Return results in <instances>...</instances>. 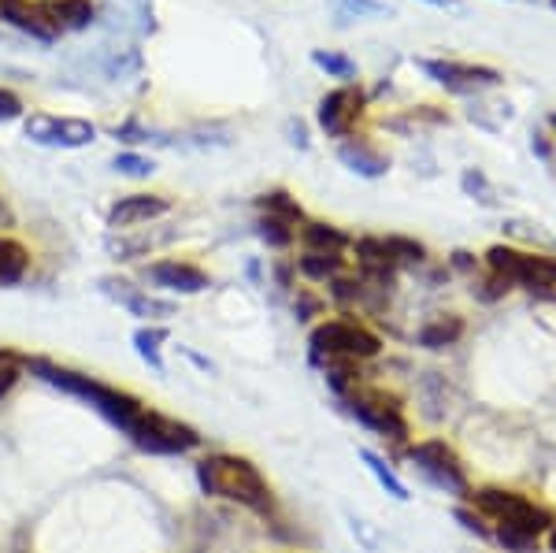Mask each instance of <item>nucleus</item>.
I'll return each instance as SVG.
<instances>
[{
	"mask_svg": "<svg viewBox=\"0 0 556 553\" xmlns=\"http://www.w3.org/2000/svg\"><path fill=\"white\" fill-rule=\"evenodd\" d=\"M26 376H34L38 382H45V387L60 390V394L93 405L97 413H101L112 427H119L123 435L130 431V424L138 420L141 409H146V401H141L138 394H130V390L112 387V382H101V379L86 376V372L64 368V364L49 361V356H26Z\"/></svg>",
	"mask_w": 556,
	"mask_h": 553,
	"instance_id": "nucleus-1",
	"label": "nucleus"
},
{
	"mask_svg": "<svg viewBox=\"0 0 556 553\" xmlns=\"http://www.w3.org/2000/svg\"><path fill=\"white\" fill-rule=\"evenodd\" d=\"M197 483H201V494L215 498V502L241 505V510L256 516L275 513L271 483L253 461L238 457V453H208V457H201L197 461Z\"/></svg>",
	"mask_w": 556,
	"mask_h": 553,
	"instance_id": "nucleus-2",
	"label": "nucleus"
},
{
	"mask_svg": "<svg viewBox=\"0 0 556 553\" xmlns=\"http://www.w3.org/2000/svg\"><path fill=\"white\" fill-rule=\"evenodd\" d=\"M382 353V338L371 331L367 324L353 316V312H342L334 319H323V324L312 327L308 335V361L316 368H327L334 361H356L367 364Z\"/></svg>",
	"mask_w": 556,
	"mask_h": 553,
	"instance_id": "nucleus-3",
	"label": "nucleus"
},
{
	"mask_svg": "<svg viewBox=\"0 0 556 553\" xmlns=\"http://www.w3.org/2000/svg\"><path fill=\"white\" fill-rule=\"evenodd\" d=\"M468 505L479 510L490 524H516L519 531L534 535V539H545L556 528V516L545 505L508 487H471Z\"/></svg>",
	"mask_w": 556,
	"mask_h": 553,
	"instance_id": "nucleus-4",
	"label": "nucleus"
},
{
	"mask_svg": "<svg viewBox=\"0 0 556 553\" xmlns=\"http://www.w3.org/2000/svg\"><path fill=\"white\" fill-rule=\"evenodd\" d=\"M127 439L134 450L152 453V457H186V453L201 450V431L193 424L178 420V416H167L160 409H141V416L130 424Z\"/></svg>",
	"mask_w": 556,
	"mask_h": 553,
	"instance_id": "nucleus-5",
	"label": "nucleus"
},
{
	"mask_svg": "<svg viewBox=\"0 0 556 553\" xmlns=\"http://www.w3.org/2000/svg\"><path fill=\"white\" fill-rule=\"evenodd\" d=\"M408 461H412V468H416L430 487L445 490V494H453V498H468L471 494L468 468H464L460 453H456L445 439L412 442L408 445Z\"/></svg>",
	"mask_w": 556,
	"mask_h": 553,
	"instance_id": "nucleus-6",
	"label": "nucleus"
},
{
	"mask_svg": "<svg viewBox=\"0 0 556 553\" xmlns=\"http://www.w3.org/2000/svg\"><path fill=\"white\" fill-rule=\"evenodd\" d=\"M345 413L353 416L356 424H364L367 431L382 435V439H390V442L408 445V439H412V427L405 420L401 398L386 394L379 387H364V390H356L353 398H345Z\"/></svg>",
	"mask_w": 556,
	"mask_h": 553,
	"instance_id": "nucleus-7",
	"label": "nucleus"
},
{
	"mask_svg": "<svg viewBox=\"0 0 556 553\" xmlns=\"http://www.w3.org/2000/svg\"><path fill=\"white\" fill-rule=\"evenodd\" d=\"M486 267L519 290L549 293L556 287V256L549 253H523V249H513V246H490Z\"/></svg>",
	"mask_w": 556,
	"mask_h": 553,
	"instance_id": "nucleus-8",
	"label": "nucleus"
},
{
	"mask_svg": "<svg viewBox=\"0 0 556 553\" xmlns=\"http://www.w3.org/2000/svg\"><path fill=\"white\" fill-rule=\"evenodd\" d=\"M23 138L45 149H86L97 141V127L89 120H75V115L30 112L23 120Z\"/></svg>",
	"mask_w": 556,
	"mask_h": 553,
	"instance_id": "nucleus-9",
	"label": "nucleus"
},
{
	"mask_svg": "<svg viewBox=\"0 0 556 553\" xmlns=\"http://www.w3.org/2000/svg\"><path fill=\"white\" fill-rule=\"evenodd\" d=\"M141 275H146V282H152L156 290L178 293V298H190V293H201L212 287V275L201 272L197 264H186V261H156Z\"/></svg>",
	"mask_w": 556,
	"mask_h": 553,
	"instance_id": "nucleus-10",
	"label": "nucleus"
},
{
	"mask_svg": "<svg viewBox=\"0 0 556 553\" xmlns=\"http://www.w3.org/2000/svg\"><path fill=\"white\" fill-rule=\"evenodd\" d=\"M172 212V201L164 193H127L108 209V227L112 230H138L146 223Z\"/></svg>",
	"mask_w": 556,
	"mask_h": 553,
	"instance_id": "nucleus-11",
	"label": "nucleus"
},
{
	"mask_svg": "<svg viewBox=\"0 0 556 553\" xmlns=\"http://www.w3.org/2000/svg\"><path fill=\"white\" fill-rule=\"evenodd\" d=\"M361 112H364V93L353 86H342L319 101V127L327 130L330 138H349V130L361 120Z\"/></svg>",
	"mask_w": 556,
	"mask_h": 553,
	"instance_id": "nucleus-12",
	"label": "nucleus"
},
{
	"mask_svg": "<svg viewBox=\"0 0 556 553\" xmlns=\"http://www.w3.org/2000/svg\"><path fill=\"white\" fill-rule=\"evenodd\" d=\"M419 67L427 71L434 83H442L453 93H471L482 86H497L501 75L490 67H471V64H442V60H419Z\"/></svg>",
	"mask_w": 556,
	"mask_h": 553,
	"instance_id": "nucleus-13",
	"label": "nucleus"
},
{
	"mask_svg": "<svg viewBox=\"0 0 556 553\" xmlns=\"http://www.w3.org/2000/svg\"><path fill=\"white\" fill-rule=\"evenodd\" d=\"M0 23L15 26V30L30 34L38 41H56L60 34L52 30V23L45 20L41 0H0Z\"/></svg>",
	"mask_w": 556,
	"mask_h": 553,
	"instance_id": "nucleus-14",
	"label": "nucleus"
},
{
	"mask_svg": "<svg viewBox=\"0 0 556 553\" xmlns=\"http://www.w3.org/2000/svg\"><path fill=\"white\" fill-rule=\"evenodd\" d=\"M45 20L52 23V30H86L93 23V0H41Z\"/></svg>",
	"mask_w": 556,
	"mask_h": 553,
	"instance_id": "nucleus-15",
	"label": "nucleus"
},
{
	"mask_svg": "<svg viewBox=\"0 0 556 553\" xmlns=\"http://www.w3.org/2000/svg\"><path fill=\"white\" fill-rule=\"evenodd\" d=\"M464 331H468V324H464L456 312H445V316H434L430 324L419 327V345L424 350H445V345H456L464 338Z\"/></svg>",
	"mask_w": 556,
	"mask_h": 553,
	"instance_id": "nucleus-16",
	"label": "nucleus"
},
{
	"mask_svg": "<svg viewBox=\"0 0 556 553\" xmlns=\"http://www.w3.org/2000/svg\"><path fill=\"white\" fill-rule=\"evenodd\" d=\"M30 272V249L15 238L0 235V287H15Z\"/></svg>",
	"mask_w": 556,
	"mask_h": 553,
	"instance_id": "nucleus-17",
	"label": "nucleus"
},
{
	"mask_svg": "<svg viewBox=\"0 0 556 553\" xmlns=\"http://www.w3.org/2000/svg\"><path fill=\"white\" fill-rule=\"evenodd\" d=\"M301 242L304 249H316V253H345L353 246V238L342 227H334V223H304Z\"/></svg>",
	"mask_w": 556,
	"mask_h": 553,
	"instance_id": "nucleus-18",
	"label": "nucleus"
},
{
	"mask_svg": "<svg viewBox=\"0 0 556 553\" xmlns=\"http://www.w3.org/2000/svg\"><path fill=\"white\" fill-rule=\"evenodd\" d=\"M298 272L312 282H334L345 272V256L342 253H316V249H304V256L298 261Z\"/></svg>",
	"mask_w": 556,
	"mask_h": 553,
	"instance_id": "nucleus-19",
	"label": "nucleus"
},
{
	"mask_svg": "<svg viewBox=\"0 0 556 553\" xmlns=\"http://www.w3.org/2000/svg\"><path fill=\"white\" fill-rule=\"evenodd\" d=\"M338 156H342V164H349L356 175H364V178H379V175L390 172V160H386L382 153H371L364 141H345V146L338 149Z\"/></svg>",
	"mask_w": 556,
	"mask_h": 553,
	"instance_id": "nucleus-20",
	"label": "nucleus"
},
{
	"mask_svg": "<svg viewBox=\"0 0 556 553\" xmlns=\"http://www.w3.org/2000/svg\"><path fill=\"white\" fill-rule=\"evenodd\" d=\"M123 309L130 312V316H138V319H149V324H156V319H172L178 305L175 301H164V298H152V293H141L138 287H134L127 298L119 301Z\"/></svg>",
	"mask_w": 556,
	"mask_h": 553,
	"instance_id": "nucleus-21",
	"label": "nucleus"
},
{
	"mask_svg": "<svg viewBox=\"0 0 556 553\" xmlns=\"http://www.w3.org/2000/svg\"><path fill=\"white\" fill-rule=\"evenodd\" d=\"M160 342H167V327L149 324V327H138V331H134V350H138V356L149 364L152 372H164V356H160Z\"/></svg>",
	"mask_w": 556,
	"mask_h": 553,
	"instance_id": "nucleus-22",
	"label": "nucleus"
},
{
	"mask_svg": "<svg viewBox=\"0 0 556 553\" xmlns=\"http://www.w3.org/2000/svg\"><path fill=\"white\" fill-rule=\"evenodd\" d=\"M361 461L367 465V472H371V476L379 479V487L386 490V494L397 498V502H408V498H412V494H408V487L401 483L397 472H393L390 465H386V461L379 457V453H375V450H361Z\"/></svg>",
	"mask_w": 556,
	"mask_h": 553,
	"instance_id": "nucleus-23",
	"label": "nucleus"
},
{
	"mask_svg": "<svg viewBox=\"0 0 556 553\" xmlns=\"http://www.w3.org/2000/svg\"><path fill=\"white\" fill-rule=\"evenodd\" d=\"M493 542H497L505 553H538L542 550V539L519 531L516 524H493Z\"/></svg>",
	"mask_w": 556,
	"mask_h": 553,
	"instance_id": "nucleus-24",
	"label": "nucleus"
},
{
	"mask_svg": "<svg viewBox=\"0 0 556 553\" xmlns=\"http://www.w3.org/2000/svg\"><path fill=\"white\" fill-rule=\"evenodd\" d=\"M23 379H26V356L20 350H8V345H0V401L12 394Z\"/></svg>",
	"mask_w": 556,
	"mask_h": 553,
	"instance_id": "nucleus-25",
	"label": "nucleus"
},
{
	"mask_svg": "<svg viewBox=\"0 0 556 553\" xmlns=\"http://www.w3.org/2000/svg\"><path fill=\"white\" fill-rule=\"evenodd\" d=\"M256 204H260V212H264V216H275V219H286V223H301V219H304L301 204L293 201L286 190H271V193H264V198H260Z\"/></svg>",
	"mask_w": 556,
	"mask_h": 553,
	"instance_id": "nucleus-26",
	"label": "nucleus"
},
{
	"mask_svg": "<svg viewBox=\"0 0 556 553\" xmlns=\"http://www.w3.org/2000/svg\"><path fill=\"white\" fill-rule=\"evenodd\" d=\"M256 235H260V242L271 246V249H290L293 238H298V230H293V223H286V219L260 216L256 219Z\"/></svg>",
	"mask_w": 556,
	"mask_h": 553,
	"instance_id": "nucleus-27",
	"label": "nucleus"
},
{
	"mask_svg": "<svg viewBox=\"0 0 556 553\" xmlns=\"http://www.w3.org/2000/svg\"><path fill=\"white\" fill-rule=\"evenodd\" d=\"M386 249H390L393 264L397 267H416L427 261V246L416 238H401V235H386Z\"/></svg>",
	"mask_w": 556,
	"mask_h": 553,
	"instance_id": "nucleus-28",
	"label": "nucleus"
},
{
	"mask_svg": "<svg viewBox=\"0 0 556 553\" xmlns=\"http://www.w3.org/2000/svg\"><path fill=\"white\" fill-rule=\"evenodd\" d=\"M334 4V12L342 15V20H371V15H386L390 8L379 4V0H330Z\"/></svg>",
	"mask_w": 556,
	"mask_h": 553,
	"instance_id": "nucleus-29",
	"label": "nucleus"
},
{
	"mask_svg": "<svg viewBox=\"0 0 556 553\" xmlns=\"http://www.w3.org/2000/svg\"><path fill=\"white\" fill-rule=\"evenodd\" d=\"M453 516H456V524H460L464 531L479 535V539H493V524L479 510H471V505H456Z\"/></svg>",
	"mask_w": 556,
	"mask_h": 553,
	"instance_id": "nucleus-30",
	"label": "nucleus"
},
{
	"mask_svg": "<svg viewBox=\"0 0 556 553\" xmlns=\"http://www.w3.org/2000/svg\"><path fill=\"white\" fill-rule=\"evenodd\" d=\"M312 60L327 71V75H334V78H353L356 75V64L349 56H342V52H312Z\"/></svg>",
	"mask_w": 556,
	"mask_h": 553,
	"instance_id": "nucleus-31",
	"label": "nucleus"
},
{
	"mask_svg": "<svg viewBox=\"0 0 556 553\" xmlns=\"http://www.w3.org/2000/svg\"><path fill=\"white\" fill-rule=\"evenodd\" d=\"M112 167L119 175H130V178H146V175L156 172V164L146 160V156H138V153H119V156L112 160Z\"/></svg>",
	"mask_w": 556,
	"mask_h": 553,
	"instance_id": "nucleus-32",
	"label": "nucleus"
},
{
	"mask_svg": "<svg viewBox=\"0 0 556 553\" xmlns=\"http://www.w3.org/2000/svg\"><path fill=\"white\" fill-rule=\"evenodd\" d=\"M23 101L20 93H12V89H0V123H15L23 120Z\"/></svg>",
	"mask_w": 556,
	"mask_h": 553,
	"instance_id": "nucleus-33",
	"label": "nucleus"
},
{
	"mask_svg": "<svg viewBox=\"0 0 556 553\" xmlns=\"http://www.w3.org/2000/svg\"><path fill=\"white\" fill-rule=\"evenodd\" d=\"M508 290H513V282L501 279V275H493V272H490V279L482 282V287L475 290V293H479V301H497V298H505Z\"/></svg>",
	"mask_w": 556,
	"mask_h": 553,
	"instance_id": "nucleus-34",
	"label": "nucleus"
},
{
	"mask_svg": "<svg viewBox=\"0 0 556 553\" xmlns=\"http://www.w3.org/2000/svg\"><path fill=\"white\" fill-rule=\"evenodd\" d=\"M453 267H456V272H475V267H479V264H475V256L471 253H453V261H450Z\"/></svg>",
	"mask_w": 556,
	"mask_h": 553,
	"instance_id": "nucleus-35",
	"label": "nucleus"
},
{
	"mask_svg": "<svg viewBox=\"0 0 556 553\" xmlns=\"http://www.w3.org/2000/svg\"><path fill=\"white\" fill-rule=\"evenodd\" d=\"M542 546L549 550V553H556V528H553L549 535H545V539H542Z\"/></svg>",
	"mask_w": 556,
	"mask_h": 553,
	"instance_id": "nucleus-36",
	"label": "nucleus"
},
{
	"mask_svg": "<svg viewBox=\"0 0 556 553\" xmlns=\"http://www.w3.org/2000/svg\"><path fill=\"white\" fill-rule=\"evenodd\" d=\"M0 223H4V227H12V212H8L4 201H0Z\"/></svg>",
	"mask_w": 556,
	"mask_h": 553,
	"instance_id": "nucleus-37",
	"label": "nucleus"
},
{
	"mask_svg": "<svg viewBox=\"0 0 556 553\" xmlns=\"http://www.w3.org/2000/svg\"><path fill=\"white\" fill-rule=\"evenodd\" d=\"M430 4H438V8H456V0H430Z\"/></svg>",
	"mask_w": 556,
	"mask_h": 553,
	"instance_id": "nucleus-38",
	"label": "nucleus"
},
{
	"mask_svg": "<svg viewBox=\"0 0 556 553\" xmlns=\"http://www.w3.org/2000/svg\"><path fill=\"white\" fill-rule=\"evenodd\" d=\"M553 123H556V115H553Z\"/></svg>",
	"mask_w": 556,
	"mask_h": 553,
	"instance_id": "nucleus-39",
	"label": "nucleus"
},
{
	"mask_svg": "<svg viewBox=\"0 0 556 553\" xmlns=\"http://www.w3.org/2000/svg\"><path fill=\"white\" fill-rule=\"evenodd\" d=\"M553 4H556V0H553Z\"/></svg>",
	"mask_w": 556,
	"mask_h": 553,
	"instance_id": "nucleus-40",
	"label": "nucleus"
}]
</instances>
